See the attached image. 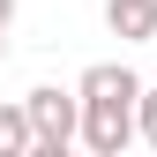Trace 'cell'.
I'll return each instance as SVG.
<instances>
[{
	"mask_svg": "<svg viewBox=\"0 0 157 157\" xmlns=\"http://www.w3.org/2000/svg\"><path fill=\"white\" fill-rule=\"evenodd\" d=\"M23 112H30V157H60L75 135H82V97H75V90L37 82L23 97Z\"/></svg>",
	"mask_w": 157,
	"mask_h": 157,
	"instance_id": "obj_1",
	"label": "cell"
},
{
	"mask_svg": "<svg viewBox=\"0 0 157 157\" xmlns=\"http://www.w3.org/2000/svg\"><path fill=\"white\" fill-rule=\"evenodd\" d=\"M135 97L142 90H97V97H82V142L90 157H120L127 142H135Z\"/></svg>",
	"mask_w": 157,
	"mask_h": 157,
	"instance_id": "obj_2",
	"label": "cell"
},
{
	"mask_svg": "<svg viewBox=\"0 0 157 157\" xmlns=\"http://www.w3.org/2000/svg\"><path fill=\"white\" fill-rule=\"evenodd\" d=\"M105 23H112V37L142 45V37H157V8L150 0H105Z\"/></svg>",
	"mask_w": 157,
	"mask_h": 157,
	"instance_id": "obj_3",
	"label": "cell"
},
{
	"mask_svg": "<svg viewBox=\"0 0 157 157\" xmlns=\"http://www.w3.org/2000/svg\"><path fill=\"white\" fill-rule=\"evenodd\" d=\"M0 157H30V112L0 105Z\"/></svg>",
	"mask_w": 157,
	"mask_h": 157,
	"instance_id": "obj_4",
	"label": "cell"
},
{
	"mask_svg": "<svg viewBox=\"0 0 157 157\" xmlns=\"http://www.w3.org/2000/svg\"><path fill=\"white\" fill-rule=\"evenodd\" d=\"M135 142L157 150V90H150V82H142V97H135Z\"/></svg>",
	"mask_w": 157,
	"mask_h": 157,
	"instance_id": "obj_5",
	"label": "cell"
},
{
	"mask_svg": "<svg viewBox=\"0 0 157 157\" xmlns=\"http://www.w3.org/2000/svg\"><path fill=\"white\" fill-rule=\"evenodd\" d=\"M8 23H15V0H0V30H8Z\"/></svg>",
	"mask_w": 157,
	"mask_h": 157,
	"instance_id": "obj_6",
	"label": "cell"
},
{
	"mask_svg": "<svg viewBox=\"0 0 157 157\" xmlns=\"http://www.w3.org/2000/svg\"><path fill=\"white\" fill-rule=\"evenodd\" d=\"M0 60H8V30H0Z\"/></svg>",
	"mask_w": 157,
	"mask_h": 157,
	"instance_id": "obj_7",
	"label": "cell"
},
{
	"mask_svg": "<svg viewBox=\"0 0 157 157\" xmlns=\"http://www.w3.org/2000/svg\"><path fill=\"white\" fill-rule=\"evenodd\" d=\"M150 8H157V0H150Z\"/></svg>",
	"mask_w": 157,
	"mask_h": 157,
	"instance_id": "obj_8",
	"label": "cell"
}]
</instances>
